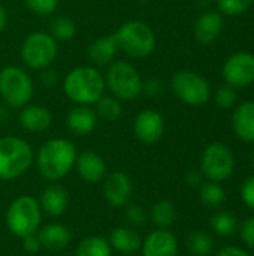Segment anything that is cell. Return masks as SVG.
<instances>
[{
	"instance_id": "1",
	"label": "cell",
	"mask_w": 254,
	"mask_h": 256,
	"mask_svg": "<svg viewBox=\"0 0 254 256\" xmlns=\"http://www.w3.org/2000/svg\"><path fill=\"white\" fill-rule=\"evenodd\" d=\"M76 156L78 152L72 141L64 138L48 140L37 152L36 164L39 174L48 182H58L72 171Z\"/></svg>"
},
{
	"instance_id": "2",
	"label": "cell",
	"mask_w": 254,
	"mask_h": 256,
	"mask_svg": "<svg viewBox=\"0 0 254 256\" xmlns=\"http://www.w3.org/2000/svg\"><path fill=\"white\" fill-rule=\"evenodd\" d=\"M63 90L73 104L90 106L105 94L106 86L103 75L94 66H78L66 75Z\"/></svg>"
},
{
	"instance_id": "3",
	"label": "cell",
	"mask_w": 254,
	"mask_h": 256,
	"mask_svg": "<svg viewBox=\"0 0 254 256\" xmlns=\"http://www.w3.org/2000/svg\"><path fill=\"white\" fill-rule=\"evenodd\" d=\"M42 220V210L39 201L30 195L15 198L6 212L7 230L18 238L33 236L39 231Z\"/></svg>"
},
{
	"instance_id": "4",
	"label": "cell",
	"mask_w": 254,
	"mask_h": 256,
	"mask_svg": "<svg viewBox=\"0 0 254 256\" xmlns=\"http://www.w3.org/2000/svg\"><path fill=\"white\" fill-rule=\"evenodd\" d=\"M33 164L30 144L18 136L0 138V180L9 182L21 177Z\"/></svg>"
},
{
	"instance_id": "5",
	"label": "cell",
	"mask_w": 254,
	"mask_h": 256,
	"mask_svg": "<svg viewBox=\"0 0 254 256\" xmlns=\"http://www.w3.org/2000/svg\"><path fill=\"white\" fill-rule=\"evenodd\" d=\"M115 34L120 48L132 58H145L156 50V34L153 28L141 20L126 21Z\"/></svg>"
},
{
	"instance_id": "6",
	"label": "cell",
	"mask_w": 254,
	"mask_h": 256,
	"mask_svg": "<svg viewBox=\"0 0 254 256\" xmlns=\"http://www.w3.org/2000/svg\"><path fill=\"white\" fill-rule=\"evenodd\" d=\"M105 86L120 100H133L142 93L144 81L133 64L124 60H114L106 74Z\"/></svg>"
},
{
	"instance_id": "7",
	"label": "cell",
	"mask_w": 254,
	"mask_h": 256,
	"mask_svg": "<svg viewBox=\"0 0 254 256\" xmlns=\"http://www.w3.org/2000/svg\"><path fill=\"white\" fill-rule=\"evenodd\" d=\"M33 93V81L22 68L12 64L0 70V96L9 108H24L30 104Z\"/></svg>"
},
{
	"instance_id": "8",
	"label": "cell",
	"mask_w": 254,
	"mask_h": 256,
	"mask_svg": "<svg viewBox=\"0 0 254 256\" xmlns=\"http://www.w3.org/2000/svg\"><path fill=\"white\" fill-rule=\"evenodd\" d=\"M58 52L57 40L48 32L30 33L21 45V58L31 69L49 68Z\"/></svg>"
},
{
	"instance_id": "9",
	"label": "cell",
	"mask_w": 254,
	"mask_h": 256,
	"mask_svg": "<svg viewBox=\"0 0 254 256\" xmlns=\"http://www.w3.org/2000/svg\"><path fill=\"white\" fill-rule=\"evenodd\" d=\"M175 96L187 105L199 106L210 100L211 88L208 81L193 70H178L171 80Z\"/></svg>"
},
{
	"instance_id": "10",
	"label": "cell",
	"mask_w": 254,
	"mask_h": 256,
	"mask_svg": "<svg viewBox=\"0 0 254 256\" xmlns=\"http://www.w3.org/2000/svg\"><path fill=\"white\" fill-rule=\"evenodd\" d=\"M201 168H202V174L210 182L220 183L228 180L234 174L235 158L225 144L213 142L202 153Z\"/></svg>"
},
{
	"instance_id": "11",
	"label": "cell",
	"mask_w": 254,
	"mask_h": 256,
	"mask_svg": "<svg viewBox=\"0 0 254 256\" xmlns=\"http://www.w3.org/2000/svg\"><path fill=\"white\" fill-rule=\"evenodd\" d=\"M223 78L228 86L243 88L254 82V54L240 51L228 57L223 64Z\"/></svg>"
},
{
	"instance_id": "12",
	"label": "cell",
	"mask_w": 254,
	"mask_h": 256,
	"mask_svg": "<svg viewBox=\"0 0 254 256\" xmlns=\"http://www.w3.org/2000/svg\"><path fill=\"white\" fill-rule=\"evenodd\" d=\"M103 180H105L103 183L105 201L114 208L124 207L129 202L133 192L130 177L123 171H114L109 176H106Z\"/></svg>"
},
{
	"instance_id": "13",
	"label": "cell",
	"mask_w": 254,
	"mask_h": 256,
	"mask_svg": "<svg viewBox=\"0 0 254 256\" xmlns=\"http://www.w3.org/2000/svg\"><path fill=\"white\" fill-rule=\"evenodd\" d=\"M133 132L141 142L154 144L165 132V118L154 110H142L133 122Z\"/></svg>"
},
{
	"instance_id": "14",
	"label": "cell",
	"mask_w": 254,
	"mask_h": 256,
	"mask_svg": "<svg viewBox=\"0 0 254 256\" xmlns=\"http://www.w3.org/2000/svg\"><path fill=\"white\" fill-rule=\"evenodd\" d=\"M141 250L142 256H177L178 242L171 231L157 228L142 242Z\"/></svg>"
},
{
	"instance_id": "15",
	"label": "cell",
	"mask_w": 254,
	"mask_h": 256,
	"mask_svg": "<svg viewBox=\"0 0 254 256\" xmlns=\"http://www.w3.org/2000/svg\"><path fill=\"white\" fill-rule=\"evenodd\" d=\"M75 166L79 177L87 183H99L106 177V164L103 158L94 152H84L78 154Z\"/></svg>"
},
{
	"instance_id": "16",
	"label": "cell",
	"mask_w": 254,
	"mask_h": 256,
	"mask_svg": "<svg viewBox=\"0 0 254 256\" xmlns=\"http://www.w3.org/2000/svg\"><path fill=\"white\" fill-rule=\"evenodd\" d=\"M52 123V114L43 105H25L19 112V124L30 134L45 132Z\"/></svg>"
},
{
	"instance_id": "17",
	"label": "cell",
	"mask_w": 254,
	"mask_h": 256,
	"mask_svg": "<svg viewBox=\"0 0 254 256\" xmlns=\"http://www.w3.org/2000/svg\"><path fill=\"white\" fill-rule=\"evenodd\" d=\"M40 210L51 218H58L66 213L69 207V194L60 184H49L43 189L39 198Z\"/></svg>"
},
{
	"instance_id": "18",
	"label": "cell",
	"mask_w": 254,
	"mask_h": 256,
	"mask_svg": "<svg viewBox=\"0 0 254 256\" xmlns=\"http://www.w3.org/2000/svg\"><path fill=\"white\" fill-rule=\"evenodd\" d=\"M66 124L72 134L78 136H85L94 130L97 124V114L88 105H76L69 111L66 117Z\"/></svg>"
},
{
	"instance_id": "19",
	"label": "cell",
	"mask_w": 254,
	"mask_h": 256,
	"mask_svg": "<svg viewBox=\"0 0 254 256\" xmlns=\"http://www.w3.org/2000/svg\"><path fill=\"white\" fill-rule=\"evenodd\" d=\"M223 32V16L220 12L208 10L204 12L195 22L193 33L198 42L211 44Z\"/></svg>"
},
{
	"instance_id": "20",
	"label": "cell",
	"mask_w": 254,
	"mask_h": 256,
	"mask_svg": "<svg viewBox=\"0 0 254 256\" xmlns=\"http://www.w3.org/2000/svg\"><path fill=\"white\" fill-rule=\"evenodd\" d=\"M120 50L118 39L115 33L102 36L96 39L88 46V58L96 66H109Z\"/></svg>"
},
{
	"instance_id": "21",
	"label": "cell",
	"mask_w": 254,
	"mask_h": 256,
	"mask_svg": "<svg viewBox=\"0 0 254 256\" xmlns=\"http://www.w3.org/2000/svg\"><path fill=\"white\" fill-rule=\"evenodd\" d=\"M37 238L40 242L42 249L49 252H60L70 244L72 234L64 225L49 224L37 231Z\"/></svg>"
},
{
	"instance_id": "22",
	"label": "cell",
	"mask_w": 254,
	"mask_h": 256,
	"mask_svg": "<svg viewBox=\"0 0 254 256\" xmlns=\"http://www.w3.org/2000/svg\"><path fill=\"white\" fill-rule=\"evenodd\" d=\"M232 128L241 141L254 142V102H244L235 108Z\"/></svg>"
},
{
	"instance_id": "23",
	"label": "cell",
	"mask_w": 254,
	"mask_h": 256,
	"mask_svg": "<svg viewBox=\"0 0 254 256\" xmlns=\"http://www.w3.org/2000/svg\"><path fill=\"white\" fill-rule=\"evenodd\" d=\"M108 242L114 250L124 254V255H132L141 250V246H142V240L139 234L129 226H118L112 230Z\"/></svg>"
},
{
	"instance_id": "24",
	"label": "cell",
	"mask_w": 254,
	"mask_h": 256,
	"mask_svg": "<svg viewBox=\"0 0 254 256\" xmlns=\"http://www.w3.org/2000/svg\"><path fill=\"white\" fill-rule=\"evenodd\" d=\"M75 256H112V248L103 237H85L75 250Z\"/></svg>"
},
{
	"instance_id": "25",
	"label": "cell",
	"mask_w": 254,
	"mask_h": 256,
	"mask_svg": "<svg viewBox=\"0 0 254 256\" xmlns=\"http://www.w3.org/2000/svg\"><path fill=\"white\" fill-rule=\"evenodd\" d=\"M150 218L153 220V224L160 228V230H168L175 218H177V212H175V207L171 201L168 200H160L157 201L153 207H151V213H150Z\"/></svg>"
},
{
	"instance_id": "26",
	"label": "cell",
	"mask_w": 254,
	"mask_h": 256,
	"mask_svg": "<svg viewBox=\"0 0 254 256\" xmlns=\"http://www.w3.org/2000/svg\"><path fill=\"white\" fill-rule=\"evenodd\" d=\"M186 246L193 256H208L214 249V240L207 231H192L186 240Z\"/></svg>"
},
{
	"instance_id": "27",
	"label": "cell",
	"mask_w": 254,
	"mask_h": 256,
	"mask_svg": "<svg viewBox=\"0 0 254 256\" xmlns=\"http://www.w3.org/2000/svg\"><path fill=\"white\" fill-rule=\"evenodd\" d=\"M75 33H76L75 21L66 15H57L49 22V34L57 42H67L73 39Z\"/></svg>"
},
{
	"instance_id": "28",
	"label": "cell",
	"mask_w": 254,
	"mask_h": 256,
	"mask_svg": "<svg viewBox=\"0 0 254 256\" xmlns=\"http://www.w3.org/2000/svg\"><path fill=\"white\" fill-rule=\"evenodd\" d=\"M96 114L106 120V122H117L121 116H123V106H121V100L117 99L115 96H102L96 104Z\"/></svg>"
},
{
	"instance_id": "29",
	"label": "cell",
	"mask_w": 254,
	"mask_h": 256,
	"mask_svg": "<svg viewBox=\"0 0 254 256\" xmlns=\"http://www.w3.org/2000/svg\"><path fill=\"white\" fill-rule=\"evenodd\" d=\"M199 196H201L202 204L208 208H219L226 201L225 189L216 182H208V183L201 184Z\"/></svg>"
},
{
	"instance_id": "30",
	"label": "cell",
	"mask_w": 254,
	"mask_h": 256,
	"mask_svg": "<svg viewBox=\"0 0 254 256\" xmlns=\"http://www.w3.org/2000/svg\"><path fill=\"white\" fill-rule=\"evenodd\" d=\"M211 228L217 236H223V237H229L237 231V219L226 212H219L211 218Z\"/></svg>"
},
{
	"instance_id": "31",
	"label": "cell",
	"mask_w": 254,
	"mask_h": 256,
	"mask_svg": "<svg viewBox=\"0 0 254 256\" xmlns=\"http://www.w3.org/2000/svg\"><path fill=\"white\" fill-rule=\"evenodd\" d=\"M219 10L223 15L235 16L247 12L253 3V0H216Z\"/></svg>"
},
{
	"instance_id": "32",
	"label": "cell",
	"mask_w": 254,
	"mask_h": 256,
	"mask_svg": "<svg viewBox=\"0 0 254 256\" xmlns=\"http://www.w3.org/2000/svg\"><path fill=\"white\" fill-rule=\"evenodd\" d=\"M24 2H25V6L33 14L40 15V16H48L52 12H55L60 0H24Z\"/></svg>"
},
{
	"instance_id": "33",
	"label": "cell",
	"mask_w": 254,
	"mask_h": 256,
	"mask_svg": "<svg viewBox=\"0 0 254 256\" xmlns=\"http://www.w3.org/2000/svg\"><path fill=\"white\" fill-rule=\"evenodd\" d=\"M238 100V96H237V92L234 87L231 86H225V87H220L216 93V104L219 108L222 110H229L232 108Z\"/></svg>"
},
{
	"instance_id": "34",
	"label": "cell",
	"mask_w": 254,
	"mask_h": 256,
	"mask_svg": "<svg viewBox=\"0 0 254 256\" xmlns=\"http://www.w3.org/2000/svg\"><path fill=\"white\" fill-rule=\"evenodd\" d=\"M240 236H241L243 243L249 249L254 250V216L253 218L246 219L241 224V226H240Z\"/></svg>"
},
{
	"instance_id": "35",
	"label": "cell",
	"mask_w": 254,
	"mask_h": 256,
	"mask_svg": "<svg viewBox=\"0 0 254 256\" xmlns=\"http://www.w3.org/2000/svg\"><path fill=\"white\" fill-rule=\"evenodd\" d=\"M126 219H127L132 225L141 226V225H144V222L147 220V213H145L144 207H141V206H138V204H132V206H129L127 210H126Z\"/></svg>"
},
{
	"instance_id": "36",
	"label": "cell",
	"mask_w": 254,
	"mask_h": 256,
	"mask_svg": "<svg viewBox=\"0 0 254 256\" xmlns=\"http://www.w3.org/2000/svg\"><path fill=\"white\" fill-rule=\"evenodd\" d=\"M241 198H243V202L254 212V176L249 177L243 183V186H241Z\"/></svg>"
},
{
	"instance_id": "37",
	"label": "cell",
	"mask_w": 254,
	"mask_h": 256,
	"mask_svg": "<svg viewBox=\"0 0 254 256\" xmlns=\"http://www.w3.org/2000/svg\"><path fill=\"white\" fill-rule=\"evenodd\" d=\"M22 240V248L27 254H36L42 249L40 246V242L37 238V232L33 234V236H28V237H24L21 238Z\"/></svg>"
},
{
	"instance_id": "38",
	"label": "cell",
	"mask_w": 254,
	"mask_h": 256,
	"mask_svg": "<svg viewBox=\"0 0 254 256\" xmlns=\"http://www.w3.org/2000/svg\"><path fill=\"white\" fill-rule=\"evenodd\" d=\"M40 80H42L45 87H54L58 82V74H57V70H54L51 68H46V69H42Z\"/></svg>"
},
{
	"instance_id": "39",
	"label": "cell",
	"mask_w": 254,
	"mask_h": 256,
	"mask_svg": "<svg viewBox=\"0 0 254 256\" xmlns=\"http://www.w3.org/2000/svg\"><path fill=\"white\" fill-rule=\"evenodd\" d=\"M142 92H145L150 98H154L162 92V82L159 80H148L144 82Z\"/></svg>"
},
{
	"instance_id": "40",
	"label": "cell",
	"mask_w": 254,
	"mask_h": 256,
	"mask_svg": "<svg viewBox=\"0 0 254 256\" xmlns=\"http://www.w3.org/2000/svg\"><path fill=\"white\" fill-rule=\"evenodd\" d=\"M186 182H187V184L192 186V188L201 186V184H202V171H201V172L196 171V170L190 171V172L186 176Z\"/></svg>"
},
{
	"instance_id": "41",
	"label": "cell",
	"mask_w": 254,
	"mask_h": 256,
	"mask_svg": "<svg viewBox=\"0 0 254 256\" xmlns=\"http://www.w3.org/2000/svg\"><path fill=\"white\" fill-rule=\"evenodd\" d=\"M216 256H250L244 249L240 248H234V246H228L223 248L222 250H219V254Z\"/></svg>"
},
{
	"instance_id": "42",
	"label": "cell",
	"mask_w": 254,
	"mask_h": 256,
	"mask_svg": "<svg viewBox=\"0 0 254 256\" xmlns=\"http://www.w3.org/2000/svg\"><path fill=\"white\" fill-rule=\"evenodd\" d=\"M6 24H7V14H6V9L0 4V33L4 30Z\"/></svg>"
},
{
	"instance_id": "43",
	"label": "cell",
	"mask_w": 254,
	"mask_h": 256,
	"mask_svg": "<svg viewBox=\"0 0 254 256\" xmlns=\"http://www.w3.org/2000/svg\"><path fill=\"white\" fill-rule=\"evenodd\" d=\"M252 166H253V170H254V150H253V154H252Z\"/></svg>"
}]
</instances>
